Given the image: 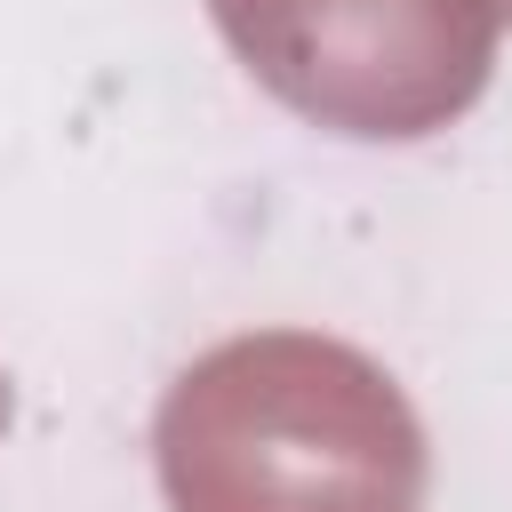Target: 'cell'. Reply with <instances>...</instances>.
Instances as JSON below:
<instances>
[{
	"instance_id": "obj_3",
	"label": "cell",
	"mask_w": 512,
	"mask_h": 512,
	"mask_svg": "<svg viewBox=\"0 0 512 512\" xmlns=\"http://www.w3.org/2000/svg\"><path fill=\"white\" fill-rule=\"evenodd\" d=\"M0 424H8V376H0Z\"/></svg>"
},
{
	"instance_id": "obj_2",
	"label": "cell",
	"mask_w": 512,
	"mask_h": 512,
	"mask_svg": "<svg viewBox=\"0 0 512 512\" xmlns=\"http://www.w3.org/2000/svg\"><path fill=\"white\" fill-rule=\"evenodd\" d=\"M232 56L336 136H432L496 64L488 0H208Z\"/></svg>"
},
{
	"instance_id": "obj_4",
	"label": "cell",
	"mask_w": 512,
	"mask_h": 512,
	"mask_svg": "<svg viewBox=\"0 0 512 512\" xmlns=\"http://www.w3.org/2000/svg\"><path fill=\"white\" fill-rule=\"evenodd\" d=\"M488 8H496V24H504V16H512V0H488Z\"/></svg>"
},
{
	"instance_id": "obj_1",
	"label": "cell",
	"mask_w": 512,
	"mask_h": 512,
	"mask_svg": "<svg viewBox=\"0 0 512 512\" xmlns=\"http://www.w3.org/2000/svg\"><path fill=\"white\" fill-rule=\"evenodd\" d=\"M168 512H416L424 424L400 384L312 328L200 352L152 424Z\"/></svg>"
}]
</instances>
